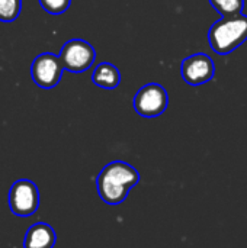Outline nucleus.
Instances as JSON below:
<instances>
[{
    "label": "nucleus",
    "mask_w": 247,
    "mask_h": 248,
    "mask_svg": "<svg viewBox=\"0 0 247 248\" xmlns=\"http://www.w3.org/2000/svg\"><path fill=\"white\" fill-rule=\"evenodd\" d=\"M140 182V173L125 161H112L106 164L96 179V187L100 199L108 205L122 203L130 190Z\"/></svg>",
    "instance_id": "f257e3e1"
},
{
    "label": "nucleus",
    "mask_w": 247,
    "mask_h": 248,
    "mask_svg": "<svg viewBox=\"0 0 247 248\" xmlns=\"http://www.w3.org/2000/svg\"><path fill=\"white\" fill-rule=\"evenodd\" d=\"M208 41L213 51L220 55L233 52L247 41V16L243 13L223 16L211 26Z\"/></svg>",
    "instance_id": "f03ea898"
},
{
    "label": "nucleus",
    "mask_w": 247,
    "mask_h": 248,
    "mask_svg": "<svg viewBox=\"0 0 247 248\" xmlns=\"http://www.w3.org/2000/svg\"><path fill=\"white\" fill-rule=\"evenodd\" d=\"M10 212L19 218L32 217L39 208V190L28 179L16 180L9 190Z\"/></svg>",
    "instance_id": "7ed1b4c3"
},
{
    "label": "nucleus",
    "mask_w": 247,
    "mask_h": 248,
    "mask_svg": "<svg viewBox=\"0 0 247 248\" xmlns=\"http://www.w3.org/2000/svg\"><path fill=\"white\" fill-rule=\"evenodd\" d=\"M167 92L163 86L157 83L143 86L134 97V109L140 116L144 118L160 116L167 109Z\"/></svg>",
    "instance_id": "20e7f679"
},
{
    "label": "nucleus",
    "mask_w": 247,
    "mask_h": 248,
    "mask_svg": "<svg viewBox=\"0 0 247 248\" xmlns=\"http://www.w3.org/2000/svg\"><path fill=\"white\" fill-rule=\"evenodd\" d=\"M61 62L64 70L71 73H82L89 70L96 58L95 48L83 39H70L67 41L60 52Z\"/></svg>",
    "instance_id": "39448f33"
},
{
    "label": "nucleus",
    "mask_w": 247,
    "mask_h": 248,
    "mask_svg": "<svg viewBox=\"0 0 247 248\" xmlns=\"http://www.w3.org/2000/svg\"><path fill=\"white\" fill-rule=\"evenodd\" d=\"M63 71L64 65L61 62V58L52 52L39 54L31 65L32 80L36 86L42 89L55 87L61 80Z\"/></svg>",
    "instance_id": "423d86ee"
},
{
    "label": "nucleus",
    "mask_w": 247,
    "mask_h": 248,
    "mask_svg": "<svg viewBox=\"0 0 247 248\" xmlns=\"http://www.w3.org/2000/svg\"><path fill=\"white\" fill-rule=\"evenodd\" d=\"M181 74L188 84L201 86L213 80L215 74V64L210 55L198 52L182 61Z\"/></svg>",
    "instance_id": "0eeeda50"
},
{
    "label": "nucleus",
    "mask_w": 247,
    "mask_h": 248,
    "mask_svg": "<svg viewBox=\"0 0 247 248\" xmlns=\"http://www.w3.org/2000/svg\"><path fill=\"white\" fill-rule=\"evenodd\" d=\"M57 234L54 228L45 222L31 225L23 238V248H54Z\"/></svg>",
    "instance_id": "6e6552de"
},
{
    "label": "nucleus",
    "mask_w": 247,
    "mask_h": 248,
    "mask_svg": "<svg viewBox=\"0 0 247 248\" xmlns=\"http://www.w3.org/2000/svg\"><path fill=\"white\" fill-rule=\"evenodd\" d=\"M92 81L102 89H115L121 83V74L114 64L102 62L95 68L92 74Z\"/></svg>",
    "instance_id": "1a4fd4ad"
},
{
    "label": "nucleus",
    "mask_w": 247,
    "mask_h": 248,
    "mask_svg": "<svg viewBox=\"0 0 247 248\" xmlns=\"http://www.w3.org/2000/svg\"><path fill=\"white\" fill-rule=\"evenodd\" d=\"M210 3L223 16L239 15L245 9V0H210Z\"/></svg>",
    "instance_id": "9d476101"
},
{
    "label": "nucleus",
    "mask_w": 247,
    "mask_h": 248,
    "mask_svg": "<svg viewBox=\"0 0 247 248\" xmlns=\"http://www.w3.org/2000/svg\"><path fill=\"white\" fill-rule=\"evenodd\" d=\"M22 9V0H0V22H13Z\"/></svg>",
    "instance_id": "9b49d317"
},
{
    "label": "nucleus",
    "mask_w": 247,
    "mask_h": 248,
    "mask_svg": "<svg viewBox=\"0 0 247 248\" xmlns=\"http://www.w3.org/2000/svg\"><path fill=\"white\" fill-rule=\"evenodd\" d=\"M71 0H39V4L42 6V9L51 15L64 13L68 9Z\"/></svg>",
    "instance_id": "f8f14e48"
}]
</instances>
